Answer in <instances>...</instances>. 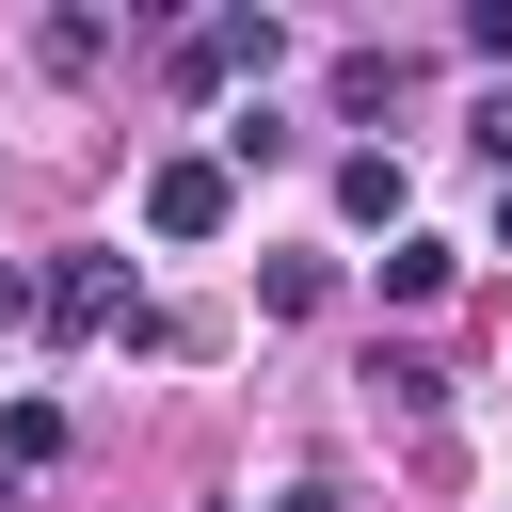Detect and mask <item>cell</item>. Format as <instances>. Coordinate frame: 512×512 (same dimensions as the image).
I'll return each instance as SVG.
<instances>
[{
    "mask_svg": "<svg viewBox=\"0 0 512 512\" xmlns=\"http://www.w3.org/2000/svg\"><path fill=\"white\" fill-rule=\"evenodd\" d=\"M48 448H64V400H16L0 416V464H48Z\"/></svg>",
    "mask_w": 512,
    "mask_h": 512,
    "instance_id": "obj_7",
    "label": "cell"
},
{
    "mask_svg": "<svg viewBox=\"0 0 512 512\" xmlns=\"http://www.w3.org/2000/svg\"><path fill=\"white\" fill-rule=\"evenodd\" d=\"M336 208H352V224H384V240H400V208H416V176H400V160H384V144H352V160H336Z\"/></svg>",
    "mask_w": 512,
    "mask_h": 512,
    "instance_id": "obj_4",
    "label": "cell"
},
{
    "mask_svg": "<svg viewBox=\"0 0 512 512\" xmlns=\"http://www.w3.org/2000/svg\"><path fill=\"white\" fill-rule=\"evenodd\" d=\"M224 208H240L224 160H160V176H144V240H224Z\"/></svg>",
    "mask_w": 512,
    "mask_h": 512,
    "instance_id": "obj_3",
    "label": "cell"
},
{
    "mask_svg": "<svg viewBox=\"0 0 512 512\" xmlns=\"http://www.w3.org/2000/svg\"><path fill=\"white\" fill-rule=\"evenodd\" d=\"M288 64V32L240 0V16H208V32H176V96H224V80H272Z\"/></svg>",
    "mask_w": 512,
    "mask_h": 512,
    "instance_id": "obj_1",
    "label": "cell"
},
{
    "mask_svg": "<svg viewBox=\"0 0 512 512\" xmlns=\"http://www.w3.org/2000/svg\"><path fill=\"white\" fill-rule=\"evenodd\" d=\"M464 144H480V160H496V176H512V80H496V96H480V112H464Z\"/></svg>",
    "mask_w": 512,
    "mask_h": 512,
    "instance_id": "obj_8",
    "label": "cell"
},
{
    "mask_svg": "<svg viewBox=\"0 0 512 512\" xmlns=\"http://www.w3.org/2000/svg\"><path fill=\"white\" fill-rule=\"evenodd\" d=\"M496 256H512V176H496Z\"/></svg>",
    "mask_w": 512,
    "mask_h": 512,
    "instance_id": "obj_9",
    "label": "cell"
},
{
    "mask_svg": "<svg viewBox=\"0 0 512 512\" xmlns=\"http://www.w3.org/2000/svg\"><path fill=\"white\" fill-rule=\"evenodd\" d=\"M256 304H272V320H320V304H336V272H320V256H272V272H256Z\"/></svg>",
    "mask_w": 512,
    "mask_h": 512,
    "instance_id": "obj_6",
    "label": "cell"
},
{
    "mask_svg": "<svg viewBox=\"0 0 512 512\" xmlns=\"http://www.w3.org/2000/svg\"><path fill=\"white\" fill-rule=\"evenodd\" d=\"M32 320L48 336H128L144 304H128V256H64V272H32Z\"/></svg>",
    "mask_w": 512,
    "mask_h": 512,
    "instance_id": "obj_2",
    "label": "cell"
},
{
    "mask_svg": "<svg viewBox=\"0 0 512 512\" xmlns=\"http://www.w3.org/2000/svg\"><path fill=\"white\" fill-rule=\"evenodd\" d=\"M448 272H464V256H448V240H416V224H400V240H384V304H432V288H448Z\"/></svg>",
    "mask_w": 512,
    "mask_h": 512,
    "instance_id": "obj_5",
    "label": "cell"
}]
</instances>
